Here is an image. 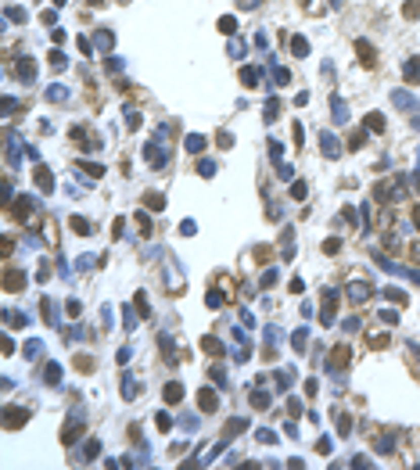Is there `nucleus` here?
I'll return each instance as SVG.
<instances>
[{"instance_id":"nucleus-1","label":"nucleus","mask_w":420,"mask_h":470,"mask_svg":"<svg viewBox=\"0 0 420 470\" xmlns=\"http://www.w3.org/2000/svg\"><path fill=\"white\" fill-rule=\"evenodd\" d=\"M349 359H352V352H349V345H338V348H334V352H330V366H327V370H330V373H334V377H341V373H338V370H341V366H345V363H349Z\"/></svg>"},{"instance_id":"nucleus-2","label":"nucleus","mask_w":420,"mask_h":470,"mask_svg":"<svg viewBox=\"0 0 420 470\" xmlns=\"http://www.w3.org/2000/svg\"><path fill=\"white\" fill-rule=\"evenodd\" d=\"M25 420H29V409H15V406L4 409V427H8V431H15V427L25 423Z\"/></svg>"},{"instance_id":"nucleus-3","label":"nucleus","mask_w":420,"mask_h":470,"mask_svg":"<svg viewBox=\"0 0 420 470\" xmlns=\"http://www.w3.org/2000/svg\"><path fill=\"white\" fill-rule=\"evenodd\" d=\"M32 180H36V187H40L44 194H54V176H51V169H44V165H36Z\"/></svg>"},{"instance_id":"nucleus-4","label":"nucleus","mask_w":420,"mask_h":470,"mask_svg":"<svg viewBox=\"0 0 420 470\" xmlns=\"http://www.w3.org/2000/svg\"><path fill=\"white\" fill-rule=\"evenodd\" d=\"M11 216H15L18 223H25V219L32 216V198H25V194H22V198H18V201L11 205Z\"/></svg>"},{"instance_id":"nucleus-5","label":"nucleus","mask_w":420,"mask_h":470,"mask_svg":"<svg viewBox=\"0 0 420 470\" xmlns=\"http://www.w3.org/2000/svg\"><path fill=\"white\" fill-rule=\"evenodd\" d=\"M4 287H8V291H22V287H25V273L4 269Z\"/></svg>"},{"instance_id":"nucleus-6","label":"nucleus","mask_w":420,"mask_h":470,"mask_svg":"<svg viewBox=\"0 0 420 470\" xmlns=\"http://www.w3.org/2000/svg\"><path fill=\"white\" fill-rule=\"evenodd\" d=\"M198 406H201V413H212V409L219 406V402H216V391H212V388H201V391H198Z\"/></svg>"},{"instance_id":"nucleus-7","label":"nucleus","mask_w":420,"mask_h":470,"mask_svg":"<svg viewBox=\"0 0 420 470\" xmlns=\"http://www.w3.org/2000/svg\"><path fill=\"white\" fill-rule=\"evenodd\" d=\"M205 144H208V140H205L201 133H190V137L183 140V147H187L190 154H201V151H205Z\"/></svg>"},{"instance_id":"nucleus-8","label":"nucleus","mask_w":420,"mask_h":470,"mask_svg":"<svg viewBox=\"0 0 420 470\" xmlns=\"http://www.w3.org/2000/svg\"><path fill=\"white\" fill-rule=\"evenodd\" d=\"M144 205H147L151 212H162V208H165V198H162L158 190H147V194H144Z\"/></svg>"},{"instance_id":"nucleus-9","label":"nucleus","mask_w":420,"mask_h":470,"mask_svg":"<svg viewBox=\"0 0 420 470\" xmlns=\"http://www.w3.org/2000/svg\"><path fill=\"white\" fill-rule=\"evenodd\" d=\"M392 101H395L399 108H406V111H416V108H420V104H416V101H413L406 90H395V94H392Z\"/></svg>"},{"instance_id":"nucleus-10","label":"nucleus","mask_w":420,"mask_h":470,"mask_svg":"<svg viewBox=\"0 0 420 470\" xmlns=\"http://www.w3.org/2000/svg\"><path fill=\"white\" fill-rule=\"evenodd\" d=\"M162 395H165V402H180V399H183V384H180V380L165 384V391H162Z\"/></svg>"},{"instance_id":"nucleus-11","label":"nucleus","mask_w":420,"mask_h":470,"mask_svg":"<svg viewBox=\"0 0 420 470\" xmlns=\"http://www.w3.org/2000/svg\"><path fill=\"white\" fill-rule=\"evenodd\" d=\"M330 108H334V122H345V119H349V104H345V101L330 97Z\"/></svg>"},{"instance_id":"nucleus-12","label":"nucleus","mask_w":420,"mask_h":470,"mask_svg":"<svg viewBox=\"0 0 420 470\" xmlns=\"http://www.w3.org/2000/svg\"><path fill=\"white\" fill-rule=\"evenodd\" d=\"M320 144H323V154L327 158H338V140L330 133H320Z\"/></svg>"},{"instance_id":"nucleus-13","label":"nucleus","mask_w":420,"mask_h":470,"mask_svg":"<svg viewBox=\"0 0 420 470\" xmlns=\"http://www.w3.org/2000/svg\"><path fill=\"white\" fill-rule=\"evenodd\" d=\"M363 126H366V130H373V133H385V119H381L377 111H370V115H366Z\"/></svg>"},{"instance_id":"nucleus-14","label":"nucleus","mask_w":420,"mask_h":470,"mask_svg":"<svg viewBox=\"0 0 420 470\" xmlns=\"http://www.w3.org/2000/svg\"><path fill=\"white\" fill-rule=\"evenodd\" d=\"M32 75H36V65H32L29 58H22V61H18V79H25V83H29Z\"/></svg>"},{"instance_id":"nucleus-15","label":"nucleus","mask_w":420,"mask_h":470,"mask_svg":"<svg viewBox=\"0 0 420 470\" xmlns=\"http://www.w3.org/2000/svg\"><path fill=\"white\" fill-rule=\"evenodd\" d=\"M277 115H280V97H270V101H266V115H262V119H266V122H273Z\"/></svg>"},{"instance_id":"nucleus-16","label":"nucleus","mask_w":420,"mask_h":470,"mask_svg":"<svg viewBox=\"0 0 420 470\" xmlns=\"http://www.w3.org/2000/svg\"><path fill=\"white\" fill-rule=\"evenodd\" d=\"M356 51H359V61H363V65H373V47H370L366 40H359Z\"/></svg>"},{"instance_id":"nucleus-17","label":"nucleus","mask_w":420,"mask_h":470,"mask_svg":"<svg viewBox=\"0 0 420 470\" xmlns=\"http://www.w3.org/2000/svg\"><path fill=\"white\" fill-rule=\"evenodd\" d=\"M366 294H370L366 284H349V298H352V302H366Z\"/></svg>"},{"instance_id":"nucleus-18","label":"nucleus","mask_w":420,"mask_h":470,"mask_svg":"<svg viewBox=\"0 0 420 470\" xmlns=\"http://www.w3.org/2000/svg\"><path fill=\"white\" fill-rule=\"evenodd\" d=\"M44 380H47V384H61V366H58V363H47Z\"/></svg>"},{"instance_id":"nucleus-19","label":"nucleus","mask_w":420,"mask_h":470,"mask_svg":"<svg viewBox=\"0 0 420 470\" xmlns=\"http://www.w3.org/2000/svg\"><path fill=\"white\" fill-rule=\"evenodd\" d=\"M291 384H295V370H291V366L277 370V388H291Z\"/></svg>"},{"instance_id":"nucleus-20","label":"nucleus","mask_w":420,"mask_h":470,"mask_svg":"<svg viewBox=\"0 0 420 470\" xmlns=\"http://www.w3.org/2000/svg\"><path fill=\"white\" fill-rule=\"evenodd\" d=\"M406 83H409V87L420 83V61H409V65H406Z\"/></svg>"},{"instance_id":"nucleus-21","label":"nucleus","mask_w":420,"mask_h":470,"mask_svg":"<svg viewBox=\"0 0 420 470\" xmlns=\"http://www.w3.org/2000/svg\"><path fill=\"white\" fill-rule=\"evenodd\" d=\"M72 230L79 233V237H87V233H94V230H90V223H87L83 216H72Z\"/></svg>"},{"instance_id":"nucleus-22","label":"nucleus","mask_w":420,"mask_h":470,"mask_svg":"<svg viewBox=\"0 0 420 470\" xmlns=\"http://www.w3.org/2000/svg\"><path fill=\"white\" fill-rule=\"evenodd\" d=\"M219 32H226V36H234V32H237V18H230V15H223V18H219Z\"/></svg>"},{"instance_id":"nucleus-23","label":"nucleus","mask_w":420,"mask_h":470,"mask_svg":"<svg viewBox=\"0 0 420 470\" xmlns=\"http://www.w3.org/2000/svg\"><path fill=\"white\" fill-rule=\"evenodd\" d=\"M291 51H295V58H305V54H309V44H305V36H295V40H291Z\"/></svg>"},{"instance_id":"nucleus-24","label":"nucleus","mask_w":420,"mask_h":470,"mask_svg":"<svg viewBox=\"0 0 420 470\" xmlns=\"http://www.w3.org/2000/svg\"><path fill=\"white\" fill-rule=\"evenodd\" d=\"M251 406L255 409H270V395H266V391H251Z\"/></svg>"},{"instance_id":"nucleus-25","label":"nucleus","mask_w":420,"mask_h":470,"mask_svg":"<svg viewBox=\"0 0 420 470\" xmlns=\"http://www.w3.org/2000/svg\"><path fill=\"white\" fill-rule=\"evenodd\" d=\"M241 83L244 87H255L259 83V68H241Z\"/></svg>"},{"instance_id":"nucleus-26","label":"nucleus","mask_w":420,"mask_h":470,"mask_svg":"<svg viewBox=\"0 0 420 470\" xmlns=\"http://www.w3.org/2000/svg\"><path fill=\"white\" fill-rule=\"evenodd\" d=\"M201 348L208 352V356H223V345H219L216 337H205V341H201Z\"/></svg>"},{"instance_id":"nucleus-27","label":"nucleus","mask_w":420,"mask_h":470,"mask_svg":"<svg viewBox=\"0 0 420 470\" xmlns=\"http://www.w3.org/2000/svg\"><path fill=\"white\" fill-rule=\"evenodd\" d=\"M291 341H295V345H291L295 352H305V341H309V330H295V337H291Z\"/></svg>"},{"instance_id":"nucleus-28","label":"nucleus","mask_w":420,"mask_h":470,"mask_svg":"<svg viewBox=\"0 0 420 470\" xmlns=\"http://www.w3.org/2000/svg\"><path fill=\"white\" fill-rule=\"evenodd\" d=\"M47 61H51V68H54V72H61V68H65V65H68V61H65V54H61V51H51V58H47Z\"/></svg>"},{"instance_id":"nucleus-29","label":"nucleus","mask_w":420,"mask_h":470,"mask_svg":"<svg viewBox=\"0 0 420 470\" xmlns=\"http://www.w3.org/2000/svg\"><path fill=\"white\" fill-rule=\"evenodd\" d=\"M133 219H137V226H140V233H144V237H151V219H147L144 212H137Z\"/></svg>"},{"instance_id":"nucleus-30","label":"nucleus","mask_w":420,"mask_h":470,"mask_svg":"<svg viewBox=\"0 0 420 470\" xmlns=\"http://www.w3.org/2000/svg\"><path fill=\"white\" fill-rule=\"evenodd\" d=\"M305 194H309V187H305L302 180H298V183H291V198H295V201H302Z\"/></svg>"},{"instance_id":"nucleus-31","label":"nucleus","mask_w":420,"mask_h":470,"mask_svg":"<svg viewBox=\"0 0 420 470\" xmlns=\"http://www.w3.org/2000/svg\"><path fill=\"white\" fill-rule=\"evenodd\" d=\"M270 255H273V251L266 248V244H262V248H255V262H259V266H266V262H270Z\"/></svg>"},{"instance_id":"nucleus-32","label":"nucleus","mask_w":420,"mask_h":470,"mask_svg":"<svg viewBox=\"0 0 420 470\" xmlns=\"http://www.w3.org/2000/svg\"><path fill=\"white\" fill-rule=\"evenodd\" d=\"M291 140H295V147H302V140H305V133H302V122H295V126H291Z\"/></svg>"},{"instance_id":"nucleus-33","label":"nucleus","mask_w":420,"mask_h":470,"mask_svg":"<svg viewBox=\"0 0 420 470\" xmlns=\"http://www.w3.org/2000/svg\"><path fill=\"white\" fill-rule=\"evenodd\" d=\"M83 173H87V176H94V180H97V176H104V169H101L97 162H87V165H83Z\"/></svg>"},{"instance_id":"nucleus-34","label":"nucleus","mask_w":420,"mask_h":470,"mask_svg":"<svg viewBox=\"0 0 420 470\" xmlns=\"http://www.w3.org/2000/svg\"><path fill=\"white\" fill-rule=\"evenodd\" d=\"M323 251H327V255H338V251H341V241H338V237L323 241Z\"/></svg>"},{"instance_id":"nucleus-35","label":"nucleus","mask_w":420,"mask_h":470,"mask_svg":"<svg viewBox=\"0 0 420 470\" xmlns=\"http://www.w3.org/2000/svg\"><path fill=\"white\" fill-rule=\"evenodd\" d=\"M385 298H392V302H399V305H406V294H402L399 287H388V291H385Z\"/></svg>"},{"instance_id":"nucleus-36","label":"nucleus","mask_w":420,"mask_h":470,"mask_svg":"<svg viewBox=\"0 0 420 470\" xmlns=\"http://www.w3.org/2000/svg\"><path fill=\"white\" fill-rule=\"evenodd\" d=\"M75 370H94V359L90 356H75Z\"/></svg>"},{"instance_id":"nucleus-37","label":"nucleus","mask_w":420,"mask_h":470,"mask_svg":"<svg viewBox=\"0 0 420 470\" xmlns=\"http://www.w3.org/2000/svg\"><path fill=\"white\" fill-rule=\"evenodd\" d=\"M133 305H137L140 316H147V294H137V298H133Z\"/></svg>"},{"instance_id":"nucleus-38","label":"nucleus","mask_w":420,"mask_h":470,"mask_svg":"<svg viewBox=\"0 0 420 470\" xmlns=\"http://www.w3.org/2000/svg\"><path fill=\"white\" fill-rule=\"evenodd\" d=\"M8 18H11V22H25V18H29V15H25V11H22V8H8Z\"/></svg>"},{"instance_id":"nucleus-39","label":"nucleus","mask_w":420,"mask_h":470,"mask_svg":"<svg viewBox=\"0 0 420 470\" xmlns=\"http://www.w3.org/2000/svg\"><path fill=\"white\" fill-rule=\"evenodd\" d=\"M65 97H68V94H65L61 87H51V90H47V101H65Z\"/></svg>"},{"instance_id":"nucleus-40","label":"nucleus","mask_w":420,"mask_h":470,"mask_svg":"<svg viewBox=\"0 0 420 470\" xmlns=\"http://www.w3.org/2000/svg\"><path fill=\"white\" fill-rule=\"evenodd\" d=\"M381 320H385V323H399V312H392V309H381Z\"/></svg>"},{"instance_id":"nucleus-41","label":"nucleus","mask_w":420,"mask_h":470,"mask_svg":"<svg viewBox=\"0 0 420 470\" xmlns=\"http://www.w3.org/2000/svg\"><path fill=\"white\" fill-rule=\"evenodd\" d=\"M158 427H162V431H173V416H169V413H158Z\"/></svg>"},{"instance_id":"nucleus-42","label":"nucleus","mask_w":420,"mask_h":470,"mask_svg":"<svg viewBox=\"0 0 420 470\" xmlns=\"http://www.w3.org/2000/svg\"><path fill=\"white\" fill-rule=\"evenodd\" d=\"M259 442H266V445H273V442H277V435H273V431H259Z\"/></svg>"},{"instance_id":"nucleus-43","label":"nucleus","mask_w":420,"mask_h":470,"mask_svg":"<svg viewBox=\"0 0 420 470\" xmlns=\"http://www.w3.org/2000/svg\"><path fill=\"white\" fill-rule=\"evenodd\" d=\"M198 169H201V176H205V180H208V176H216V165H212V162H201Z\"/></svg>"},{"instance_id":"nucleus-44","label":"nucleus","mask_w":420,"mask_h":470,"mask_svg":"<svg viewBox=\"0 0 420 470\" xmlns=\"http://www.w3.org/2000/svg\"><path fill=\"white\" fill-rule=\"evenodd\" d=\"M409 262H420V241H416V244H409Z\"/></svg>"},{"instance_id":"nucleus-45","label":"nucleus","mask_w":420,"mask_h":470,"mask_svg":"<svg viewBox=\"0 0 420 470\" xmlns=\"http://www.w3.org/2000/svg\"><path fill=\"white\" fill-rule=\"evenodd\" d=\"M316 452H330V438H320L316 442Z\"/></svg>"},{"instance_id":"nucleus-46","label":"nucleus","mask_w":420,"mask_h":470,"mask_svg":"<svg viewBox=\"0 0 420 470\" xmlns=\"http://www.w3.org/2000/svg\"><path fill=\"white\" fill-rule=\"evenodd\" d=\"M413 223H416V230H420V205L413 208Z\"/></svg>"},{"instance_id":"nucleus-47","label":"nucleus","mask_w":420,"mask_h":470,"mask_svg":"<svg viewBox=\"0 0 420 470\" xmlns=\"http://www.w3.org/2000/svg\"><path fill=\"white\" fill-rule=\"evenodd\" d=\"M90 4H94V8H101V4H104V0H90Z\"/></svg>"},{"instance_id":"nucleus-48","label":"nucleus","mask_w":420,"mask_h":470,"mask_svg":"<svg viewBox=\"0 0 420 470\" xmlns=\"http://www.w3.org/2000/svg\"><path fill=\"white\" fill-rule=\"evenodd\" d=\"M330 8H341V0H330Z\"/></svg>"},{"instance_id":"nucleus-49","label":"nucleus","mask_w":420,"mask_h":470,"mask_svg":"<svg viewBox=\"0 0 420 470\" xmlns=\"http://www.w3.org/2000/svg\"><path fill=\"white\" fill-rule=\"evenodd\" d=\"M54 4H65V0H54Z\"/></svg>"}]
</instances>
